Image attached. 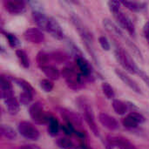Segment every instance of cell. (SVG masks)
<instances>
[{
    "mask_svg": "<svg viewBox=\"0 0 149 149\" xmlns=\"http://www.w3.org/2000/svg\"><path fill=\"white\" fill-rule=\"evenodd\" d=\"M114 55L117 61L127 72L133 74H140L141 71L134 63L132 57L128 54L127 51H125L121 46L118 45L116 43H114Z\"/></svg>",
    "mask_w": 149,
    "mask_h": 149,
    "instance_id": "6da1fadb",
    "label": "cell"
},
{
    "mask_svg": "<svg viewBox=\"0 0 149 149\" xmlns=\"http://www.w3.org/2000/svg\"><path fill=\"white\" fill-rule=\"evenodd\" d=\"M70 48L72 50L73 56L75 57V62L78 65L79 70L80 71V74L88 79H91L92 78H93V71L92 65L86 59V58H84V56L82 55L79 48L73 43H70Z\"/></svg>",
    "mask_w": 149,
    "mask_h": 149,
    "instance_id": "7a4b0ae2",
    "label": "cell"
},
{
    "mask_svg": "<svg viewBox=\"0 0 149 149\" xmlns=\"http://www.w3.org/2000/svg\"><path fill=\"white\" fill-rule=\"evenodd\" d=\"M78 104H79V107L83 114V117H84L85 120L86 121V123L88 124L89 127L91 128L93 133L95 134V136H99L100 133H99V129H98V127L95 122L94 114H93V111L91 105L89 104V102L86 100H85L83 98L78 100Z\"/></svg>",
    "mask_w": 149,
    "mask_h": 149,
    "instance_id": "3957f363",
    "label": "cell"
},
{
    "mask_svg": "<svg viewBox=\"0 0 149 149\" xmlns=\"http://www.w3.org/2000/svg\"><path fill=\"white\" fill-rule=\"evenodd\" d=\"M62 76L65 79L67 86L73 90H79L83 87L84 81L81 74L78 73L74 69L65 67L62 70Z\"/></svg>",
    "mask_w": 149,
    "mask_h": 149,
    "instance_id": "277c9868",
    "label": "cell"
},
{
    "mask_svg": "<svg viewBox=\"0 0 149 149\" xmlns=\"http://www.w3.org/2000/svg\"><path fill=\"white\" fill-rule=\"evenodd\" d=\"M70 18H71L72 23L74 25L75 29L79 32L81 39L83 40L84 44L85 45L93 44V37L91 31H89V29L87 28V26L82 21V19L77 14H75V13H72L71 16H70Z\"/></svg>",
    "mask_w": 149,
    "mask_h": 149,
    "instance_id": "5b68a950",
    "label": "cell"
},
{
    "mask_svg": "<svg viewBox=\"0 0 149 149\" xmlns=\"http://www.w3.org/2000/svg\"><path fill=\"white\" fill-rule=\"evenodd\" d=\"M29 113L32 120L37 124H45L48 123L51 115H48L40 102H35L31 105L29 109Z\"/></svg>",
    "mask_w": 149,
    "mask_h": 149,
    "instance_id": "8992f818",
    "label": "cell"
},
{
    "mask_svg": "<svg viewBox=\"0 0 149 149\" xmlns=\"http://www.w3.org/2000/svg\"><path fill=\"white\" fill-rule=\"evenodd\" d=\"M18 133L27 140L37 141L39 138L38 130L28 121H21L17 126Z\"/></svg>",
    "mask_w": 149,
    "mask_h": 149,
    "instance_id": "52a82bcc",
    "label": "cell"
},
{
    "mask_svg": "<svg viewBox=\"0 0 149 149\" xmlns=\"http://www.w3.org/2000/svg\"><path fill=\"white\" fill-rule=\"evenodd\" d=\"M115 17V19L117 21V23L120 24V26L121 28H123L124 30H126L131 36L134 37L135 36V26L132 21V19L126 15L124 12H122L121 10L118 11L117 13L113 14Z\"/></svg>",
    "mask_w": 149,
    "mask_h": 149,
    "instance_id": "ba28073f",
    "label": "cell"
},
{
    "mask_svg": "<svg viewBox=\"0 0 149 149\" xmlns=\"http://www.w3.org/2000/svg\"><path fill=\"white\" fill-rule=\"evenodd\" d=\"M107 143L111 147H116L119 149H138L128 139L117 136V135H109L107 137Z\"/></svg>",
    "mask_w": 149,
    "mask_h": 149,
    "instance_id": "9c48e42d",
    "label": "cell"
},
{
    "mask_svg": "<svg viewBox=\"0 0 149 149\" xmlns=\"http://www.w3.org/2000/svg\"><path fill=\"white\" fill-rule=\"evenodd\" d=\"M46 31L56 39L63 40L65 38L64 30L60 24L58 22V20L55 19L54 17H49Z\"/></svg>",
    "mask_w": 149,
    "mask_h": 149,
    "instance_id": "30bf717a",
    "label": "cell"
},
{
    "mask_svg": "<svg viewBox=\"0 0 149 149\" xmlns=\"http://www.w3.org/2000/svg\"><path fill=\"white\" fill-rule=\"evenodd\" d=\"M114 72H115L116 75L118 76V78L126 86H127L132 91H134V93H136L138 94H142V90H141V86H139V84L134 79H133L131 77H129L125 72H123L121 70H119V69H115Z\"/></svg>",
    "mask_w": 149,
    "mask_h": 149,
    "instance_id": "8fae6325",
    "label": "cell"
},
{
    "mask_svg": "<svg viewBox=\"0 0 149 149\" xmlns=\"http://www.w3.org/2000/svg\"><path fill=\"white\" fill-rule=\"evenodd\" d=\"M3 4L5 10L11 15H21L26 10V4L24 1L8 0Z\"/></svg>",
    "mask_w": 149,
    "mask_h": 149,
    "instance_id": "7c38bea8",
    "label": "cell"
},
{
    "mask_svg": "<svg viewBox=\"0 0 149 149\" xmlns=\"http://www.w3.org/2000/svg\"><path fill=\"white\" fill-rule=\"evenodd\" d=\"M24 38L32 43V44H41L45 40V35L44 33L38 28H29L24 32Z\"/></svg>",
    "mask_w": 149,
    "mask_h": 149,
    "instance_id": "4fadbf2b",
    "label": "cell"
},
{
    "mask_svg": "<svg viewBox=\"0 0 149 149\" xmlns=\"http://www.w3.org/2000/svg\"><path fill=\"white\" fill-rule=\"evenodd\" d=\"M0 92H1V98L5 100L9 98L13 97V91L12 86L10 82V78L5 75L1 76L0 80Z\"/></svg>",
    "mask_w": 149,
    "mask_h": 149,
    "instance_id": "5bb4252c",
    "label": "cell"
},
{
    "mask_svg": "<svg viewBox=\"0 0 149 149\" xmlns=\"http://www.w3.org/2000/svg\"><path fill=\"white\" fill-rule=\"evenodd\" d=\"M99 121L100 122V124L105 127L106 128L111 130V131H114L117 130L120 127L119 122L117 121V120L115 118H113V116L105 113H100L99 114Z\"/></svg>",
    "mask_w": 149,
    "mask_h": 149,
    "instance_id": "9a60e30c",
    "label": "cell"
},
{
    "mask_svg": "<svg viewBox=\"0 0 149 149\" xmlns=\"http://www.w3.org/2000/svg\"><path fill=\"white\" fill-rule=\"evenodd\" d=\"M32 18L36 24L43 30L46 31L49 17H46L44 10H32Z\"/></svg>",
    "mask_w": 149,
    "mask_h": 149,
    "instance_id": "2e32d148",
    "label": "cell"
},
{
    "mask_svg": "<svg viewBox=\"0 0 149 149\" xmlns=\"http://www.w3.org/2000/svg\"><path fill=\"white\" fill-rule=\"evenodd\" d=\"M59 113L62 117L66 120V122L71 123L74 127L81 125V119L72 111H70L65 108H59Z\"/></svg>",
    "mask_w": 149,
    "mask_h": 149,
    "instance_id": "e0dca14e",
    "label": "cell"
},
{
    "mask_svg": "<svg viewBox=\"0 0 149 149\" xmlns=\"http://www.w3.org/2000/svg\"><path fill=\"white\" fill-rule=\"evenodd\" d=\"M102 24H103V26L105 27V29L111 35H113L115 37L121 38L124 37V34H123L122 31L120 30V28H119V26L116 24H114L111 19L104 18L103 21H102Z\"/></svg>",
    "mask_w": 149,
    "mask_h": 149,
    "instance_id": "ac0fdd59",
    "label": "cell"
},
{
    "mask_svg": "<svg viewBox=\"0 0 149 149\" xmlns=\"http://www.w3.org/2000/svg\"><path fill=\"white\" fill-rule=\"evenodd\" d=\"M126 8L134 12H142L145 11L148 8V3L145 2H137V1H123L121 2Z\"/></svg>",
    "mask_w": 149,
    "mask_h": 149,
    "instance_id": "d6986e66",
    "label": "cell"
},
{
    "mask_svg": "<svg viewBox=\"0 0 149 149\" xmlns=\"http://www.w3.org/2000/svg\"><path fill=\"white\" fill-rule=\"evenodd\" d=\"M5 107L7 108V111L11 115H16L18 113L20 110V104L17 100V99L13 96L11 98H9L4 100Z\"/></svg>",
    "mask_w": 149,
    "mask_h": 149,
    "instance_id": "ffe728a7",
    "label": "cell"
},
{
    "mask_svg": "<svg viewBox=\"0 0 149 149\" xmlns=\"http://www.w3.org/2000/svg\"><path fill=\"white\" fill-rule=\"evenodd\" d=\"M41 71L45 73V75L50 80H57V79H58V78L60 76L59 71L55 66L51 65L41 67Z\"/></svg>",
    "mask_w": 149,
    "mask_h": 149,
    "instance_id": "44dd1931",
    "label": "cell"
},
{
    "mask_svg": "<svg viewBox=\"0 0 149 149\" xmlns=\"http://www.w3.org/2000/svg\"><path fill=\"white\" fill-rule=\"evenodd\" d=\"M112 106H113L114 112L119 115H124L128 111V107H127V102L117 100V99L113 100Z\"/></svg>",
    "mask_w": 149,
    "mask_h": 149,
    "instance_id": "7402d4cb",
    "label": "cell"
},
{
    "mask_svg": "<svg viewBox=\"0 0 149 149\" xmlns=\"http://www.w3.org/2000/svg\"><path fill=\"white\" fill-rule=\"evenodd\" d=\"M59 127H60L59 123L56 120V118H54L53 116H51L48 121V134L51 136H56L58 134Z\"/></svg>",
    "mask_w": 149,
    "mask_h": 149,
    "instance_id": "603a6c76",
    "label": "cell"
},
{
    "mask_svg": "<svg viewBox=\"0 0 149 149\" xmlns=\"http://www.w3.org/2000/svg\"><path fill=\"white\" fill-rule=\"evenodd\" d=\"M16 55L19 60V63L21 64V65L24 68L28 69L30 67V59L28 58L27 53L24 51H23L22 49H17V50H16Z\"/></svg>",
    "mask_w": 149,
    "mask_h": 149,
    "instance_id": "cb8c5ba5",
    "label": "cell"
},
{
    "mask_svg": "<svg viewBox=\"0 0 149 149\" xmlns=\"http://www.w3.org/2000/svg\"><path fill=\"white\" fill-rule=\"evenodd\" d=\"M1 134L8 139V140H15L17 138V132L12 128L10 127V126H7V125H2L1 126Z\"/></svg>",
    "mask_w": 149,
    "mask_h": 149,
    "instance_id": "d4e9b609",
    "label": "cell"
},
{
    "mask_svg": "<svg viewBox=\"0 0 149 149\" xmlns=\"http://www.w3.org/2000/svg\"><path fill=\"white\" fill-rule=\"evenodd\" d=\"M124 40H125V42H126V44L127 45V46L131 49V51L133 52V53L134 54V56L139 59V60H141V61H143V57H142V53H141V52L140 51V49H139V47L134 43V42H132L129 38H127V37H123L122 38Z\"/></svg>",
    "mask_w": 149,
    "mask_h": 149,
    "instance_id": "484cf974",
    "label": "cell"
},
{
    "mask_svg": "<svg viewBox=\"0 0 149 149\" xmlns=\"http://www.w3.org/2000/svg\"><path fill=\"white\" fill-rule=\"evenodd\" d=\"M12 80L17 84V86H18L20 88H22L23 92H28V93H34L33 87L26 80H24L23 79H17V78H13Z\"/></svg>",
    "mask_w": 149,
    "mask_h": 149,
    "instance_id": "4316f807",
    "label": "cell"
},
{
    "mask_svg": "<svg viewBox=\"0 0 149 149\" xmlns=\"http://www.w3.org/2000/svg\"><path fill=\"white\" fill-rule=\"evenodd\" d=\"M51 59V56L50 54L46 53L45 52H39L37 55V62L38 66L41 68L43 66L48 65V63Z\"/></svg>",
    "mask_w": 149,
    "mask_h": 149,
    "instance_id": "83f0119b",
    "label": "cell"
},
{
    "mask_svg": "<svg viewBox=\"0 0 149 149\" xmlns=\"http://www.w3.org/2000/svg\"><path fill=\"white\" fill-rule=\"evenodd\" d=\"M101 88H102V92L103 93L106 95V97L109 100H114L115 98V93L113 88L112 87V86L109 83L104 82L101 85Z\"/></svg>",
    "mask_w": 149,
    "mask_h": 149,
    "instance_id": "f1b7e54d",
    "label": "cell"
},
{
    "mask_svg": "<svg viewBox=\"0 0 149 149\" xmlns=\"http://www.w3.org/2000/svg\"><path fill=\"white\" fill-rule=\"evenodd\" d=\"M5 38L10 45V47L12 48H18L20 45H21V42L20 40L18 39V38L12 34V33H10V32H6L5 33Z\"/></svg>",
    "mask_w": 149,
    "mask_h": 149,
    "instance_id": "f546056e",
    "label": "cell"
},
{
    "mask_svg": "<svg viewBox=\"0 0 149 149\" xmlns=\"http://www.w3.org/2000/svg\"><path fill=\"white\" fill-rule=\"evenodd\" d=\"M51 56V59L54 60L55 62L58 63V64H61L63 62H65L68 58V56L67 54H65V52H53L50 54Z\"/></svg>",
    "mask_w": 149,
    "mask_h": 149,
    "instance_id": "4dcf8cb0",
    "label": "cell"
},
{
    "mask_svg": "<svg viewBox=\"0 0 149 149\" xmlns=\"http://www.w3.org/2000/svg\"><path fill=\"white\" fill-rule=\"evenodd\" d=\"M122 124L125 127L128 128V129H134L136 128L139 125V123L136 121V120L130 114H128L126 118L123 119L122 120Z\"/></svg>",
    "mask_w": 149,
    "mask_h": 149,
    "instance_id": "1f68e13d",
    "label": "cell"
},
{
    "mask_svg": "<svg viewBox=\"0 0 149 149\" xmlns=\"http://www.w3.org/2000/svg\"><path fill=\"white\" fill-rule=\"evenodd\" d=\"M58 146L62 149H77L75 145L66 138H60L57 141Z\"/></svg>",
    "mask_w": 149,
    "mask_h": 149,
    "instance_id": "d6a6232c",
    "label": "cell"
},
{
    "mask_svg": "<svg viewBox=\"0 0 149 149\" xmlns=\"http://www.w3.org/2000/svg\"><path fill=\"white\" fill-rule=\"evenodd\" d=\"M33 93L28 92H22L19 95V102L23 106H28L32 101Z\"/></svg>",
    "mask_w": 149,
    "mask_h": 149,
    "instance_id": "836d02e7",
    "label": "cell"
},
{
    "mask_svg": "<svg viewBox=\"0 0 149 149\" xmlns=\"http://www.w3.org/2000/svg\"><path fill=\"white\" fill-rule=\"evenodd\" d=\"M40 86L45 93H50L53 89V82L50 79H42L40 81Z\"/></svg>",
    "mask_w": 149,
    "mask_h": 149,
    "instance_id": "e575fe53",
    "label": "cell"
},
{
    "mask_svg": "<svg viewBox=\"0 0 149 149\" xmlns=\"http://www.w3.org/2000/svg\"><path fill=\"white\" fill-rule=\"evenodd\" d=\"M120 4H121V2H119V1H109L107 3L108 8L113 14H115L120 10Z\"/></svg>",
    "mask_w": 149,
    "mask_h": 149,
    "instance_id": "d590c367",
    "label": "cell"
},
{
    "mask_svg": "<svg viewBox=\"0 0 149 149\" xmlns=\"http://www.w3.org/2000/svg\"><path fill=\"white\" fill-rule=\"evenodd\" d=\"M61 129L64 131V133L66 135H72V134H75L76 133V130H75L74 126L72 125L71 123H68V122H66L65 125H63L61 127Z\"/></svg>",
    "mask_w": 149,
    "mask_h": 149,
    "instance_id": "8d00e7d4",
    "label": "cell"
},
{
    "mask_svg": "<svg viewBox=\"0 0 149 149\" xmlns=\"http://www.w3.org/2000/svg\"><path fill=\"white\" fill-rule=\"evenodd\" d=\"M99 43H100V46L102 47L103 50L109 51L111 49V45H110L108 39L105 36H100L99 38Z\"/></svg>",
    "mask_w": 149,
    "mask_h": 149,
    "instance_id": "74e56055",
    "label": "cell"
},
{
    "mask_svg": "<svg viewBox=\"0 0 149 149\" xmlns=\"http://www.w3.org/2000/svg\"><path fill=\"white\" fill-rule=\"evenodd\" d=\"M129 114L132 115V116L136 120V121H137L139 124H141V123H143V122L145 121V117H144L141 113H137V112H131Z\"/></svg>",
    "mask_w": 149,
    "mask_h": 149,
    "instance_id": "f35d334b",
    "label": "cell"
},
{
    "mask_svg": "<svg viewBox=\"0 0 149 149\" xmlns=\"http://www.w3.org/2000/svg\"><path fill=\"white\" fill-rule=\"evenodd\" d=\"M143 35L149 43V21L147 22L143 26Z\"/></svg>",
    "mask_w": 149,
    "mask_h": 149,
    "instance_id": "ab89813d",
    "label": "cell"
},
{
    "mask_svg": "<svg viewBox=\"0 0 149 149\" xmlns=\"http://www.w3.org/2000/svg\"><path fill=\"white\" fill-rule=\"evenodd\" d=\"M18 149H40V148L34 144H25V145L19 147Z\"/></svg>",
    "mask_w": 149,
    "mask_h": 149,
    "instance_id": "60d3db41",
    "label": "cell"
},
{
    "mask_svg": "<svg viewBox=\"0 0 149 149\" xmlns=\"http://www.w3.org/2000/svg\"><path fill=\"white\" fill-rule=\"evenodd\" d=\"M140 76L143 79V80L149 86V76H148L147 74H145L143 72H140Z\"/></svg>",
    "mask_w": 149,
    "mask_h": 149,
    "instance_id": "b9f144b4",
    "label": "cell"
},
{
    "mask_svg": "<svg viewBox=\"0 0 149 149\" xmlns=\"http://www.w3.org/2000/svg\"><path fill=\"white\" fill-rule=\"evenodd\" d=\"M79 148L80 149H92L91 148H89L85 142H81L80 145H79Z\"/></svg>",
    "mask_w": 149,
    "mask_h": 149,
    "instance_id": "7bdbcfd3",
    "label": "cell"
},
{
    "mask_svg": "<svg viewBox=\"0 0 149 149\" xmlns=\"http://www.w3.org/2000/svg\"><path fill=\"white\" fill-rule=\"evenodd\" d=\"M107 149H112V147L108 145V147H107Z\"/></svg>",
    "mask_w": 149,
    "mask_h": 149,
    "instance_id": "ee69618b",
    "label": "cell"
}]
</instances>
